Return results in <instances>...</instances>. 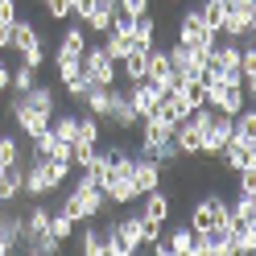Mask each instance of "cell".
<instances>
[{"label": "cell", "mask_w": 256, "mask_h": 256, "mask_svg": "<svg viewBox=\"0 0 256 256\" xmlns=\"http://www.w3.org/2000/svg\"><path fill=\"white\" fill-rule=\"evenodd\" d=\"M186 228L194 236H202V232H236L232 228V211H228V202H223L219 194H206V198H198L194 206H190Z\"/></svg>", "instance_id": "1"}, {"label": "cell", "mask_w": 256, "mask_h": 256, "mask_svg": "<svg viewBox=\"0 0 256 256\" xmlns=\"http://www.w3.org/2000/svg\"><path fill=\"white\" fill-rule=\"evenodd\" d=\"M132 42H136V50H149V46H157V17H153V12H140V17H132Z\"/></svg>", "instance_id": "16"}, {"label": "cell", "mask_w": 256, "mask_h": 256, "mask_svg": "<svg viewBox=\"0 0 256 256\" xmlns=\"http://www.w3.org/2000/svg\"><path fill=\"white\" fill-rule=\"evenodd\" d=\"M166 244H170V256H190V244H194V232H190L186 223H182V228H174V232L166 236Z\"/></svg>", "instance_id": "26"}, {"label": "cell", "mask_w": 256, "mask_h": 256, "mask_svg": "<svg viewBox=\"0 0 256 256\" xmlns=\"http://www.w3.org/2000/svg\"><path fill=\"white\" fill-rule=\"evenodd\" d=\"M112 87H116V83H112ZM112 87H100V83H91L87 91H83V100H78V104H83L87 112H91V116H108V104H112Z\"/></svg>", "instance_id": "17"}, {"label": "cell", "mask_w": 256, "mask_h": 256, "mask_svg": "<svg viewBox=\"0 0 256 256\" xmlns=\"http://www.w3.org/2000/svg\"><path fill=\"white\" fill-rule=\"evenodd\" d=\"M140 202H145V211H140L145 219H153V223H166L170 219V194H166L162 186L149 190V194H140Z\"/></svg>", "instance_id": "15"}, {"label": "cell", "mask_w": 256, "mask_h": 256, "mask_svg": "<svg viewBox=\"0 0 256 256\" xmlns=\"http://www.w3.org/2000/svg\"><path fill=\"white\" fill-rule=\"evenodd\" d=\"M25 162V140L17 132H0V166H17Z\"/></svg>", "instance_id": "23"}, {"label": "cell", "mask_w": 256, "mask_h": 256, "mask_svg": "<svg viewBox=\"0 0 256 256\" xmlns=\"http://www.w3.org/2000/svg\"><path fill=\"white\" fill-rule=\"evenodd\" d=\"M174 145H178L182 162H194V157H202V124L194 116H186L174 124Z\"/></svg>", "instance_id": "7"}, {"label": "cell", "mask_w": 256, "mask_h": 256, "mask_svg": "<svg viewBox=\"0 0 256 256\" xmlns=\"http://www.w3.org/2000/svg\"><path fill=\"white\" fill-rule=\"evenodd\" d=\"M112 12H116V4H104V0H95V4L83 12V21H78V25H83L87 29V34H108V25H112Z\"/></svg>", "instance_id": "13"}, {"label": "cell", "mask_w": 256, "mask_h": 256, "mask_svg": "<svg viewBox=\"0 0 256 256\" xmlns=\"http://www.w3.org/2000/svg\"><path fill=\"white\" fill-rule=\"evenodd\" d=\"M42 4H46V17H50V21H70L74 17L70 0H42Z\"/></svg>", "instance_id": "29"}, {"label": "cell", "mask_w": 256, "mask_h": 256, "mask_svg": "<svg viewBox=\"0 0 256 256\" xmlns=\"http://www.w3.org/2000/svg\"><path fill=\"white\" fill-rule=\"evenodd\" d=\"M25 194H29V198H50V194H58V182L50 178L46 162H38V157H25Z\"/></svg>", "instance_id": "8"}, {"label": "cell", "mask_w": 256, "mask_h": 256, "mask_svg": "<svg viewBox=\"0 0 256 256\" xmlns=\"http://www.w3.org/2000/svg\"><path fill=\"white\" fill-rule=\"evenodd\" d=\"M34 83H38V70H34V66H25V62H21V66L12 70V83H8V87H12V91H29Z\"/></svg>", "instance_id": "28"}, {"label": "cell", "mask_w": 256, "mask_h": 256, "mask_svg": "<svg viewBox=\"0 0 256 256\" xmlns=\"http://www.w3.org/2000/svg\"><path fill=\"white\" fill-rule=\"evenodd\" d=\"M162 178H166V170L157 166L153 157L136 153V162H132V186H136V198L149 194V190H157V186H162Z\"/></svg>", "instance_id": "10"}, {"label": "cell", "mask_w": 256, "mask_h": 256, "mask_svg": "<svg viewBox=\"0 0 256 256\" xmlns=\"http://www.w3.org/2000/svg\"><path fill=\"white\" fill-rule=\"evenodd\" d=\"M78 252H83V256H104V228H100V219H87V223H83Z\"/></svg>", "instance_id": "18"}, {"label": "cell", "mask_w": 256, "mask_h": 256, "mask_svg": "<svg viewBox=\"0 0 256 256\" xmlns=\"http://www.w3.org/2000/svg\"><path fill=\"white\" fill-rule=\"evenodd\" d=\"M4 112L12 116V128H17V132H21L25 140H29V136H38L42 128L50 124V116H46L42 108H34V104H29L21 91H12V95H8V108H4Z\"/></svg>", "instance_id": "3"}, {"label": "cell", "mask_w": 256, "mask_h": 256, "mask_svg": "<svg viewBox=\"0 0 256 256\" xmlns=\"http://www.w3.org/2000/svg\"><path fill=\"white\" fill-rule=\"evenodd\" d=\"M17 17H21V4H17V0H0V25H12Z\"/></svg>", "instance_id": "33"}, {"label": "cell", "mask_w": 256, "mask_h": 256, "mask_svg": "<svg viewBox=\"0 0 256 256\" xmlns=\"http://www.w3.org/2000/svg\"><path fill=\"white\" fill-rule=\"evenodd\" d=\"M25 66H34V70H42L46 62H50V54H46V46H34V50H25V54H17Z\"/></svg>", "instance_id": "30"}, {"label": "cell", "mask_w": 256, "mask_h": 256, "mask_svg": "<svg viewBox=\"0 0 256 256\" xmlns=\"http://www.w3.org/2000/svg\"><path fill=\"white\" fill-rule=\"evenodd\" d=\"M78 70H83L91 83H100V87H112V83H120V70H116V62H112L104 54V46H91L87 42V50L78 54Z\"/></svg>", "instance_id": "4"}, {"label": "cell", "mask_w": 256, "mask_h": 256, "mask_svg": "<svg viewBox=\"0 0 256 256\" xmlns=\"http://www.w3.org/2000/svg\"><path fill=\"white\" fill-rule=\"evenodd\" d=\"M198 12H202L206 29H215V34H219V25H223V8H219V4H198Z\"/></svg>", "instance_id": "31"}, {"label": "cell", "mask_w": 256, "mask_h": 256, "mask_svg": "<svg viewBox=\"0 0 256 256\" xmlns=\"http://www.w3.org/2000/svg\"><path fill=\"white\" fill-rule=\"evenodd\" d=\"M252 34H256V0H228L219 38H228V42H252Z\"/></svg>", "instance_id": "2"}, {"label": "cell", "mask_w": 256, "mask_h": 256, "mask_svg": "<svg viewBox=\"0 0 256 256\" xmlns=\"http://www.w3.org/2000/svg\"><path fill=\"white\" fill-rule=\"evenodd\" d=\"M87 50V29L78 25V21H70L66 29H62V38H58V50H54V58H78Z\"/></svg>", "instance_id": "12"}, {"label": "cell", "mask_w": 256, "mask_h": 256, "mask_svg": "<svg viewBox=\"0 0 256 256\" xmlns=\"http://www.w3.org/2000/svg\"><path fill=\"white\" fill-rule=\"evenodd\" d=\"M112 128H120V132H136V124H140V116L132 112V104H128V91H124V83H116L112 87V104H108V116H104Z\"/></svg>", "instance_id": "6"}, {"label": "cell", "mask_w": 256, "mask_h": 256, "mask_svg": "<svg viewBox=\"0 0 256 256\" xmlns=\"http://www.w3.org/2000/svg\"><path fill=\"white\" fill-rule=\"evenodd\" d=\"M100 46H104V54H108L112 62H120V58H124L128 50H136V42L128 38V34H116V29H108V34H104V42H100Z\"/></svg>", "instance_id": "21"}, {"label": "cell", "mask_w": 256, "mask_h": 256, "mask_svg": "<svg viewBox=\"0 0 256 256\" xmlns=\"http://www.w3.org/2000/svg\"><path fill=\"white\" fill-rule=\"evenodd\" d=\"M104 120L91 116V112H78V128H74V140H87V145H100L104 140Z\"/></svg>", "instance_id": "24"}, {"label": "cell", "mask_w": 256, "mask_h": 256, "mask_svg": "<svg viewBox=\"0 0 256 256\" xmlns=\"http://www.w3.org/2000/svg\"><path fill=\"white\" fill-rule=\"evenodd\" d=\"M8 83H12V70H8V62L0 58V91H8Z\"/></svg>", "instance_id": "34"}, {"label": "cell", "mask_w": 256, "mask_h": 256, "mask_svg": "<svg viewBox=\"0 0 256 256\" xmlns=\"http://www.w3.org/2000/svg\"><path fill=\"white\" fill-rule=\"evenodd\" d=\"M256 252V223H244L236 232V256H252Z\"/></svg>", "instance_id": "27"}, {"label": "cell", "mask_w": 256, "mask_h": 256, "mask_svg": "<svg viewBox=\"0 0 256 256\" xmlns=\"http://www.w3.org/2000/svg\"><path fill=\"white\" fill-rule=\"evenodd\" d=\"M174 95L194 112V108L206 104V83H202V78H178V83H174Z\"/></svg>", "instance_id": "14"}, {"label": "cell", "mask_w": 256, "mask_h": 256, "mask_svg": "<svg viewBox=\"0 0 256 256\" xmlns=\"http://www.w3.org/2000/svg\"><path fill=\"white\" fill-rule=\"evenodd\" d=\"M124 91H128V104H132V112L140 120L149 116V112L157 108V100H162V87L153 83V78H136V83H124Z\"/></svg>", "instance_id": "9"}, {"label": "cell", "mask_w": 256, "mask_h": 256, "mask_svg": "<svg viewBox=\"0 0 256 256\" xmlns=\"http://www.w3.org/2000/svg\"><path fill=\"white\" fill-rule=\"evenodd\" d=\"M21 248H25L29 256H58V252H62V240H54L50 232H42V236H25Z\"/></svg>", "instance_id": "20"}, {"label": "cell", "mask_w": 256, "mask_h": 256, "mask_svg": "<svg viewBox=\"0 0 256 256\" xmlns=\"http://www.w3.org/2000/svg\"><path fill=\"white\" fill-rule=\"evenodd\" d=\"M74 232H78V223H74L66 211H62V206H54V211H50V236H54V240H62V244H70Z\"/></svg>", "instance_id": "25"}, {"label": "cell", "mask_w": 256, "mask_h": 256, "mask_svg": "<svg viewBox=\"0 0 256 256\" xmlns=\"http://www.w3.org/2000/svg\"><path fill=\"white\" fill-rule=\"evenodd\" d=\"M116 8L132 12V17H140V12H153V0H116Z\"/></svg>", "instance_id": "32"}, {"label": "cell", "mask_w": 256, "mask_h": 256, "mask_svg": "<svg viewBox=\"0 0 256 256\" xmlns=\"http://www.w3.org/2000/svg\"><path fill=\"white\" fill-rule=\"evenodd\" d=\"M21 95H25V100L34 104V108H42L46 116H54V112H58V95H54V87H50V83H34V87L21 91Z\"/></svg>", "instance_id": "19"}, {"label": "cell", "mask_w": 256, "mask_h": 256, "mask_svg": "<svg viewBox=\"0 0 256 256\" xmlns=\"http://www.w3.org/2000/svg\"><path fill=\"white\" fill-rule=\"evenodd\" d=\"M174 42H186V46H194V50H211V46L219 42V34H215V29H206L198 4H190L182 12V21H178V38H174Z\"/></svg>", "instance_id": "5"}, {"label": "cell", "mask_w": 256, "mask_h": 256, "mask_svg": "<svg viewBox=\"0 0 256 256\" xmlns=\"http://www.w3.org/2000/svg\"><path fill=\"white\" fill-rule=\"evenodd\" d=\"M74 128H78V112H54L50 116V132L66 145H74Z\"/></svg>", "instance_id": "22"}, {"label": "cell", "mask_w": 256, "mask_h": 256, "mask_svg": "<svg viewBox=\"0 0 256 256\" xmlns=\"http://www.w3.org/2000/svg\"><path fill=\"white\" fill-rule=\"evenodd\" d=\"M8 34H12V42H8L12 54H25V50H34V46H42V34H38V25L29 17H17L8 25Z\"/></svg>", "instance_id": "11"}, {"label": "cell", "mask_w": 256, "mask_h": 256, "mask_svg": "<svg viewBox=\"0 0 256 256\" xmlns=\"http://www.w3.org/2000/svg\"><path fill=\"white\" fill-rule=\"evenodd\" d=\"M170 4H178V0H170Z\"/></svg>", "instance_id": "36"}, {"label": "cell", "mask_w": 256, "mask_h": 256, "mask_svg": "<svg viewBox=\"0 0 256 256\" xmlns=\"http://www.w3.org/2000/svg\"><path fill=\"white\" fill-rule=\"evenodd\" d=\"M12 252H17V244H12V240L0 232V256H12Z\"/></svg>", "instance_id": "35"}]
</instances>
